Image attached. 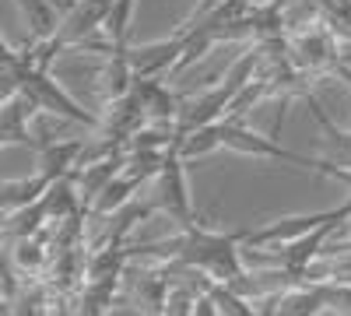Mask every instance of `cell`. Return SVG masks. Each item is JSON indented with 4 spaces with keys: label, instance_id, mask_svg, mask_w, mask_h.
Returning <instances> with one entry per match:
<instances>
[{
    "label": "cell",
    "instance_id": "6da1fadb",
    "mask_svg": "<svg viewBox=\"0 0 351 316\" xmlns=\"http://www.w3.org/2000/svg\"><path fill=\"white\" fill-rule=\"evenodd\" d=\"M0 64H4V99L25 92L43 112H49V117H64V120H71V123L102 130V117H99V112L77 106V102L60 88V81H53L49 67H39L32 56H28V49L18 53V49L4 46V53H0Z\"/></svg>",
    "mask_w": 351,
    "mask_h": 316
},
{
    "label": "cell",
    "instance_id": "7a4b0ae2",
    "mask_svg": "<svg viewBox=\"0 0 351 316\" xmlns=\"http://www.w3.org/2000/svg\"><path fill=\"white\" fill-rule=\"evenodd\" d=\"M215 148H232L239 155H253V158H274V162H288L295 169H309L316 172L319 169V158L313 155H299V151H288L281 148L278 141L271 137H260L256 130H250L243 120H215L208 127H200L186 137H180V155L190 162V158H200V155H211Z\"/></svg>",
    "mask_w": 351,
    "mask_h": 316
},
{
    "label": "cell",
    "instance_id": "3957f363",
    "mask_svg": "<svg viewBox=\"0 0 351 316\" xmlns=\"http://www.w3.org/2000/svg\"><path fill=\"white\" fill-rule=\"evenodd\" d=\"M152 204L172 218L180 228L193 225V200H190V183H186V158L180 155V148H172L158 169V176L152 180Z\"/></svg>",
    "mask_w": 351,
    "mask_h": 316
},
{
    "label": "cell",
    "instance_id": "277c9868",
    "mask_svg": "<svg viewBox=\"0 0 351 316\" xmlns=\"http://www.w3.org/2000/svg\"><path fill=\"white\" fill-rule=\"evenodd\" d=\"M288 49H291V60L295 67L306 74V77H327V74H337L341 67V39L334 36V28L327 21H319L306 32H295L288 36Z\"/></svg>",
    "mask_w": 351,
    "mask_h": 316
},
{
    "label": "cell",
    "instance_id": "5b68a950",
    "mask_svg": "<svg viewBox=\"0 0 351 316\" xmlns=\"http://www.w3.org/2000/svg\"><path fill=\"white\" fill-rule=\"evenodd\" d=\"M271 306L263 309V316H319L324 309L334 306V284L330 281H306L295 284L274 299H267Z\"/></svg>",
    "mask_w": 351,
    "mask_h": 316
},
{
    "label": "cell",
    "instance_id": "8992f818",
    "mask_svg": "<svg viewBox=\"0 0 351 316\" xmlns=\"http://www.w3.org/2000/svg\"><path fill=\"white\" fill-rule=\"evenodd\" d=\"M39 112L43 109L25 92L8 95L4 109H0V141L4 145H32L36 148V117Z\"/></svg>",
    "mask_w": 351,
    "mask_h": 316
},
{
    "label": "cell",
    "instance_id": "52a82bcc",
    "mask_svg": "<svg viewBox=\"0 0 351 316\" xmlns=\"http://www.w3.org/2000/svg\"><path fill=\"white\" fill-rule=\"evenodd\" d=\"M183 53H186V32H183V28H176L169 39L152 42V46H141V49H134L130 56H134L137 77H162V74H169V71L180 67Z\"/></svg>",
    "mask_w": 351,
    "mask_h": 316
},
{
    "label": "cell",
    "instance_id": "ba28073f",
    "mask_svg": "<svg viewBox=\"0 0 351 316\" xmlns=\"http://www.w3.org/2000/svg\"><path fill=\"white\" fill-rule=\"evenodd\" d=\"M137 95L144 102V112H148V123H162V127H176L183 112V99L169 92V84L162 77H137Z\"/></svg>",
    "mask_w": 351,
    "mask_h": 316
},
{
    "label": "cell",
    "instance_id": "9c48e42d",
    "mask_svg": "<svg viewBox=\"0 0 351 316\" xmlns=\"http://www.w3.org/2000/svg\"><path fill=\"white\" fill-rule=\"evenodd\" d=\"M88 151V141L84 137H71V141H49V145L39 151V172L53 180H64L71 172L81 169V158Z\"/></svg>",
    "mask_w": 351,
    "mask_h": 316
},
{
    "label": "cell",
    "instance_id": "30bf717a",
    "mask_svg": "<svg viewBox=\"0 0 351 316\" xmlns=\"http://www.w3.org/2000/svg\"><path fill=\"white\" fill-rule=\"evenodd\" d=\"M18 8L28 18V28H32V39L28 42H43L49 36H56V28L64 21V11L56 0H18Z\"/></svg>",
    "mask_w": 351,
    "mask_h": 316
},
{
    "label": "cell",
    "instance_id": "8fae6325",
    "mask_svg": "<svg viewBox=\"0 0 351 316\" xmlns=\"http://www.w3.org/2000/svg\"><path fill=\"white\" fill-rule=\"evenodd\" d=\"M53 183H56V180L46 176V172H36L32 180L4 183V215H14V211H21V208H28V204H36V200H43Z\"/></svg>",
    "mask_w": 351,
    "mask_h": 316
},
{
    "label": "cell",
    "instance_id": "7c38bea8",
    "mask_svg": "<svg viewBox=\"0 0 351 316\" xmlns=\"http://www.w3.org/2000/svg\"><path fill=\"white\" fill-rule=\"evenodd\" d=\"M144 183L141 180H134V176H127V172H120L102 193H99V200L92 204V211L88 215H95V218H102V215H112V211H120V208H127L130 200H137V190H141Z\"/></svg>",
    "mask_w": 351,
    "mask_h": 316
},
{
    "label": "cell",
    "instance_id": "4fadbf2b",
    "mask_svg": "<svg viewBox=\"0 0 351 316\" xmlns=\"http://www.w3.org/2000/svg\"><path fill=\"white\" fill-rule=\"evenodd\" d=\"M341 64H344V67H351V49H348V46H344V53H341Z\"/></svg>",
    "mask_w": 351,
    "mask_h": 316
}]
</instances>
